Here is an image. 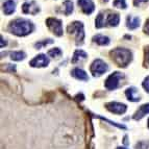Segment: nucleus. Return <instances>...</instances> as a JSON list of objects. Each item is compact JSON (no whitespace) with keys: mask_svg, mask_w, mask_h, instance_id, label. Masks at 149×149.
I'll return each mask as SVG.
<instances>
[{"mask_svg":"<svg viewBox=\"0 0 149 149\" xmlns=\"http://www.w3.org/2000/svg\"><path fill=\"white\" fill-rule=\"evenodd\" d=\"M33 28L35 26L31 21L25 20V19H16V20L12 21L8 25L10 32L18 36V37H25V36L29 35L33 30Z\"/></svg>","mask_w":149,"mask_h":149,"instance_id":"f257e3e1","label":"nucleus"},{"mask_svg":"<svg viewBox=\"0 0 149 149\" xmlns=\"http://www.w3.org/2000/svg\"><path fill=\"white\" fill-rule=\"evenodd\" d=\"M109 54L112 60L119 67H126L132 60V51L126 48H115L109 52Z\"/></svg>","mask_w":149,"mask_h":149,"instance_id":"f03ea898","label":"nucleus"},{"mask_svg":"<svg viewBox=\"0 0 149 149\" xmlns=\"http://www.w3.org/2000/svg\"><path fill=\"white\" fill-rule=\"evenodd\" d=\"M68 32L70 35L75 36V42L77 45H81L85 40V29L84 24L79 21H74L68 26Z\"/></svg>","mask_w":149,"mask_h":149,"instance_id":"7ed1b4c3","label":"nucleus"},{"mask_svg":"<svg viewBox=\"0 0 149 149\" xmlns=\"http://www.w3.org/2000/svg\"><path fill=\"white\" fill-rule=\"evenodd\" d=\"M124 78V74L121 72H114L111 74L105 80V88L107 90H116L120 85V81Z\"/></svg>","mask_w":149,"mask_h":149,"instance_id":"20e7f679","label":"nucleus"},{"mask_svg":"<svg viewBox=\"0 0 149 149\" xmlns=\"http://www.w3.org/2000/svg\"><path fill=\"white\" fill-rule=\"evenodd\" d=\"M90 70H91V73H92L93 76L99 77L109 70V66L102 60H95L91 65Z\"/></svg>","mask_w":149,"mask_h":149,"instance_id":"39448f33","label":"nucleus"},{"mask_svg":"<svg viewBox=\"0 0 149 149\" xmlns=\"http://www.w3.org/2000/svg\"><path fill=\"white\" fill-rule=\"evenodd\" d=\"M46 25L48 26L51 32H53L55 36L57 37H62L63 33H64V30H63V23L58 19H55V18H48L46 20Z\"/></svg>","mask_w":149,"mask_h":149,"instance_id":"423d86ee","label":"nucleus"},{"mask_svg":"<svg viewBox=\"0 0 149 149\" xmlns=\"http://www.w3.org/2000/svg\"><path fill=\"white\" fill-rule=\"evenodd\" d=\"M107 109H109V112L116 115H122L126 112L127 107L124 103H120V102H109L105 104Z\"/></svg>","mask_w":149,"mask_h":149,"instance_id":"0eeeda50","label":"nucleus"},{"mask_svg":"<svg viewBox=\"0 0 149 149\" xmlns=\"http://www.w3.org/2000/svg\"><path fill=\"white\" fill-rule=\"evenodd\" d=\"M49 64V58L46 56V54H39L30 61L29 65L33 68H43L47 67Z\"/></svg>","mask_w":149,"mask_h":149,"instance_id":"6e6552de","label":"nucleus"},{"mask_svg":"<svg viewBox=\"0 0 149 149\" xmlns=\"http://www.w3.org/2000/svg\"><path fill=\"white\" fill-rule=\"evenodd\" d=\"M77 3L86 15L92 14L95 10V4L92 0H77Z\"/></svg>","mask_w":149,"mask_h":149,"instance_id":"1a4fd4ad","label":"nucleus"},{"mask_svg":"<svg viewBox=\"0 0 149 149\" xmlns=\"http://www.w3.org/2000/svg\"><path fill=\"white\" fill-rule=\"evenodd\" d=\"M22 12L24 14H31V15H36L40 12V8L38 6V4L35 1H31V2H25L22 5Z\"/></svg>","mask_w":149,"mask_h":149,"instance_id":"9d476101","label":"nucleus"},{"mask_svg":"<svg viewBox=\"0 0 149 149\" xmlns=\"http://www.w3.org/2000/svg\"><path fill=\"white\" fill-rule=\"evenodd\" d=\"M104 17H105V25H109V26H117L120 22V16L118 14H109V15H105L104 13Z\"/></svg>","mask_w":149,"mask_h":149,"instance_id":"9b49d317","label":"nucleus"},{"mask_svg":"<svg viewBox=\"0 0 149 149\" xmlns=\"http://www.w3.org/2000/svg\"><path fill=\"white\" fill-rule=\"evenodd\" d=\"M125 95H126L127 99L129 101H132V102H137L140 101V96L138 95V90L136 89L134 87H130L125 91Z\"/></svg>","mask_w":149,"mask_h":149,"instance_id":"f8f14e48","label":"nucleus"},{"mask_svg":"<svg viewBox=\"0 0 149 149\" xmlns=\"http://www.w3.org/2000/svg\"><path fill=\"white\" fill-rule=\"evenodd\" d=\"M147 114H149V103L143 104L139 107V109L134 113V120H141L142 118L144 117L145 115H147Z\"/></svg>","mask_w":149,"mask_h":149,"instance_id":"ddd939ff","label":"nucleus"},{"mask_svg":"<svg viewBox=\"0 0 149 149\" xmlns=\"http://www.w3.org/2000/svg\"><path fill=\"white\" fill-rule=\"evenodd\" d=\"M126 26L129 29H136L140 26V19L138 17L128 16L126 18Z\"/></svg>","mask_w":149,"mask_h":149,"instance_id":"4468645a","label":"nucleus"},{"mask_svg":"<svg viewBox=\"0 0 149 149\" xmlns=\"http://www.w3.org/2000/svg\"><path fill=\"white\" fill-rule=\"evenodd\" d=\"M71 74H72V76H74L76 79L84 80V81L89 79V76L87 75V73H86L84 70L79 69V68H75V69H73Z\"/></svg>","mask_w":149,"mask_h":149,"instance_id":"2eb2a0df","label":"nucleus"},{"mask_svg":"<svg viewBox=\"0 0 149 149\" xmlns=\"http://www.w3.org/2000/svg\"><path fill=\"white\" fill-rule=\"evenodd\" d=\"M16 10V3L13 0H6L3 3V12L5 15H10L15 12Z\"/></svg>","mask_w":149,"mask_h":149,"instance_id":"dca6fc26","label":"nucleus"},{"mask_svg":"<svg viewBox=\"0 0 149 149\" xmlns=\"http://www.w3.org/2000/svg\"><path fill=\"white\" fill-rule=\"evenodd\" d=\"M88 54L84 51V50H76L73 54V58H72V63L75 64L77 62H81V61L87 60Z\"/></svg>","mask_w":149,"mask_h":149,"instance_id":"f3484780","label":"nucleus"},{"mask_svg":"<svg viewBox=\"0 0 149 149\" xmlns=\"http://www.w3.org/2000/svg\"><path fill=\"white\" fill-rule=\"evenodd\" d=\"M93 41H94L96 44L98 45H101V46H104V45H109V39L105 36H102V35H96L93 37Z\"/></svg>","mask_w":149,"mask_h":149,"instance_id":"a211bd4d","label":"nucleus"},{"mask_svg":"<svg viewBox=\"0 0 149 149\" xmlns=\"http://www.w3.org/2000/svg\"><path fill=\"white\" fill-rule=\"evenodd\" d=\"M95 25H96L97 28H101L103 26H105V17H104V13L101 12L98 14L96 20H95Z\"/></svg>","mask_w":149,"mask_h":149,"instance_id":"6ab92c4d","label":"nucleus"},{"mask_svg":"<svg viewBox=\"0 0 149 149\" xmlns=\"http://www.w3.org/2000/svg\"><path fill=\"white\" fill-rule=\"evenodd\" d=\"M25 57H26V54L23 51H13V52H10V58L13 61L19 62V61L24 60Z\"/></svg>","mask_w":149,"mask_h":149,"instance_id":"aec40b11","label":"nucleus"},{"mask_svg":"<svg viewBox=\"0 0 149 149\" xmlns=\"http://www.w3.org/2000/svg\"><path fill=\"white\" fill-rule=\"evenodd\" d=\"M64 6H65V10H64L65 15L69 16L73 12V2L71 0H66L64 2Z\"/></svg>","mask_w":149,"mask_h":149,"instance_id":"412c9836","label":"nucleus"},{"mask_svg":"<svg viewBox=\"0 0 149 149\" xmlns=\"http://www.w3.org/2000/svg\"><path fill=\"white\" fill-rule=\"evenodd\" d=\"M62 53V50L60 48H53V49H50L48 51V55L51 57H60Z\"/></svg>","mask_w":149,"mask_h":149,"instance_id":"4be33fe9","label":"nucleus"},{"mask_svg":"<svg viewBox=\"0 0 149 149\" xmlns=\"http://www.w3.org/2000/svg\"><path fill=\"white\" fill-rule=\"evenodd\" d=\"M52 43H53V40H51V39H47V40L41 41V42H37L35 44V47L37 48V49H41L43 46H46V45H48V44H52Z\"/></svg>","mask_w":149,"mask_h":149,"instance_id":"5701e85b","label":"nucleus"},{"mask_svg":"<svg viewBox=\"0 0 149 149\" xmlns=\"http://www.w3.org/2000/svg\"><path fill=\"white\" fill-rule=\"evenodd\" d=\"M114 6L118 8H126V1L125 0H115L114 1Z\"/></svg>","mask_w":149,"mask_h":149,"instance_id":"b1692460","label":"nucleus"},{"mask_svg":"<svg viewBox=\"0 0 149 149\" xmlns=\"http://www.w3.org/2000/svg\"><path fill=\"white\" fill-rule=\"evenodd\" d=\"M136 149H149V141H141L137 143Z\"/></svg>","mask_w":149,"mask_h":149,"instance_id":"393cba45","label":"nucleus"},{"mask_svg":"<svg viewBox=\"0 0 149 149\" xmlns=\"http://www.w3.org/2000/svg\"><path fill=\"white\" fill-rule=\"evenodd\" d=\"M142 86H143V88L145 89V91H146L147 93H149V76L145 78L143 84H142Z\"/></svg>","mask_w":149,"mask_h":149,"instance_id":"a878e982","label":"nucleus"},{"mask_svg":"<svg viewBox=\"0 0 149 149\" xmlns=\"http://www.w3.org/2000/svg\"><path fill=\"white\" fill-rule=\"evenodd\" d=\"M147 1H148V0H134V6H140L142 3H145V2H147Z\"/></svg>","mask_w":149,"mask_h":149,"instance_id":"bb28decb","label":"nucleus"},{"mask_svg":"<svg viewBox=\"0 0 149 149\" xmlns=\"http://www.w3.org/2000/svg\"><path fill=\"white\" fill-rule=\"evenodd\" d=\"M144 32H145V33H147V35H149V19L146 21V23H145V26H144Z\"/></svg>","mask_w":149,"mask_h":149,"instance_id":"cd10ccee","label":"nucleus"},{"mask_svg":"<svg viewBox=\"0 0 149 149\" xmlns=\"http://www.w3.org/2000/svg\"><path fill=\"white\" fill-rule=\"evenodd\" d=\"M145 58H146V62L149 64V47L145 49Z\"/></svg>","mask_w":149,"mask_h":149,"instance_id":"c85d7f7f","label":"nucleus"},{"mask_svg":"<svg viewBox=\"0 0 149 149\" xmlns=\"http://www.w3.org/2000/svg\"><path fill=\"white\" fill-rule=\"evenodd\" d=\"M3 45H4V46L6 45V41H3V38L1 37V45H0V47L3 48Z\"/></svg>","mask_w":149,"mask_h":149,"instance_id":"c756f323","label":"nucleus"},{"mask_svg":"<svg viewBox=\"0 0 149 149\" xmlns=\"http://www.w3.org/2000/svg\"><path fill=\"white\" fill-rule=\"evenodd\" d=\"M102 2H104V3H107V2H109V0H101Z\"/></svg>","mask_w":149,"mask_h":149,"instance_id":"7c9ffc66","label":"nucleus"},{"mask_svg":"<svg viewBox=\"0 0 149 149\" xmlns=\"http://www.w3.org/2000/svg\"><path fill=\"white\" fill-rule=\"evenodd\" d=\"M117 149H127V148H125V147H118Z\"/></svg>","mask_w":149,"mask_h":149,"instance_id":"2f4dec72","label":"nucleus"},{"mask_svg":"<svg viewBox=\"0 0 149 149\" xmlns=\"http://www.w3.org/2000/svg\"><path fill=\"white\" fill-rule=\"evenodd\" d=\"M148 127H149V119H148Z\"/></svg>","mask_w":149,"mask_h":149,"instance_id":"473e14b6","label":"nucleus"}]
</instances>
